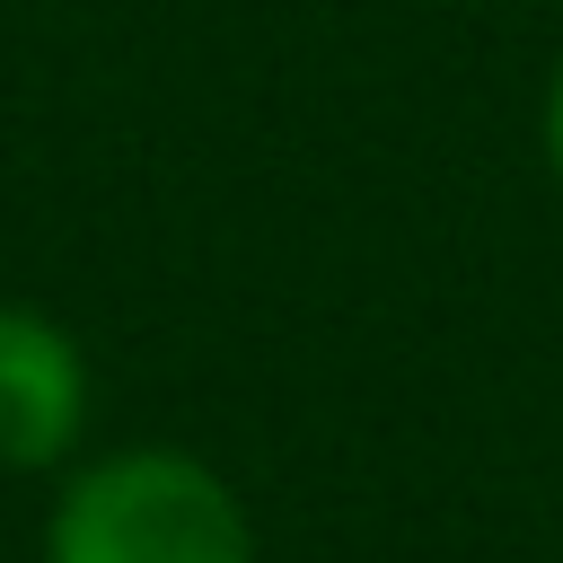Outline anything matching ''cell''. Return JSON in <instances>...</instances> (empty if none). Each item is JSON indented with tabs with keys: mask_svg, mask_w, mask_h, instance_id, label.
<instances>
[{
	"mask_svg": "<svg viewBox=\"0 0 563 563\" xmlns=\"http://www.w3.org/2000/svg\"><path fill=\"white\" fill-rule=\"evenodd\" d=\"M44 563H255V528L202 457L123 449L70 475Z\"/></svg>",
	"mask_w": 563,
	"mask_h": 563,
	"instance_id": "6da1fadb",
	"label": "cell"
},
{
	"mask_svg": "<svg viewBox=\"0 0 563 563\" xmlns=\"http://www.w3.org/2000/svg\"><path fill=\"white\" fill-rule=\"evenodd\" d=\"M88 422V361L79 343L35 317L0 308V466H53Z\"/></svg>",
	"mask_w": 563,
	"mask_h": 563,
	"instance_id": "7a4b0ae2",
	"label": "cell"
},
{
	"mask_svg": "<svg viewBox=\"0 0 563 563\" xmlns=\"http://www.w3.org/2000/svg\"><path fill=\"white\" fill-rule=\"evenodd\" d=\"M545 167L563 176V70H554V88H545Z\"/></svg>",
	"mask_w": 563,
	"mask_h": 563,
	"instance_id": "3957f363",
	"label": "cell"
}]
</instances>
